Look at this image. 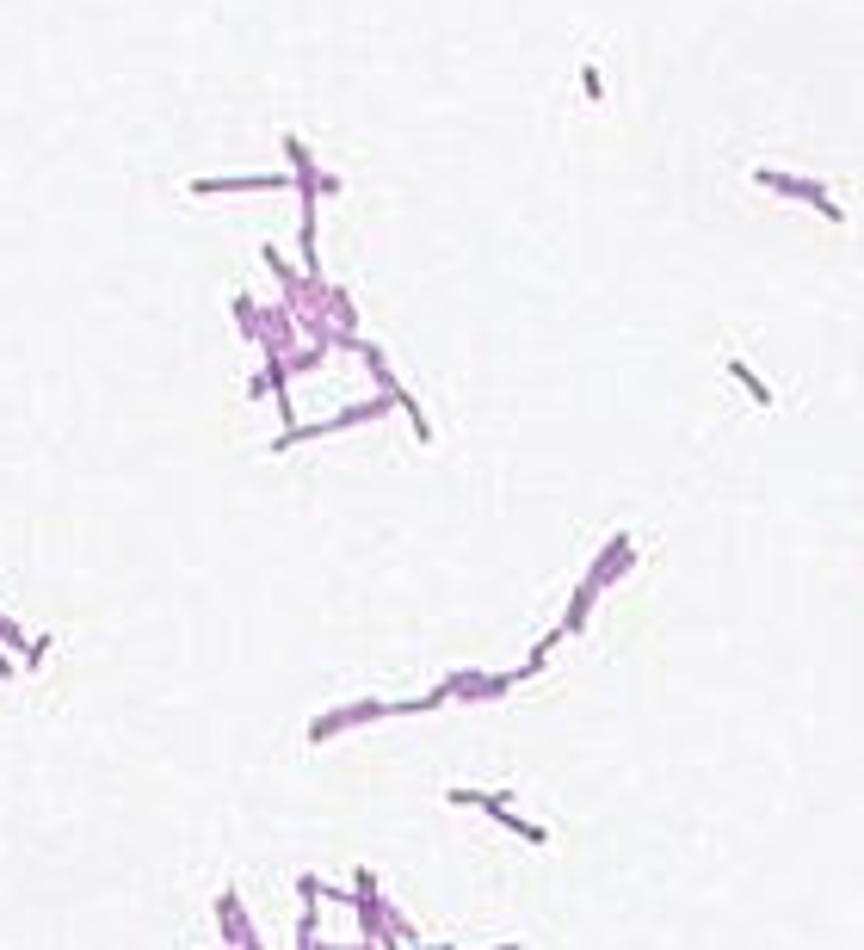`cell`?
Here are the masks:
<instances>
[{
  "instance_id": "obj_1",
  "label": "cell",
  "mask_w": 864,
  "mask_h": 950,
  "mask_svg": "<svg viewBox=\"0 0 864 950\" xmlns=\"http://www.w3.org/2000/svg\"><path fill=\"white\" fill-rule=\"evenodd\" d=\"M753 179H760L766 192H778V198H797V204L821 210L827 223H846V210L834 204V192H827V186H815V179H797V173H778V167H760V173H753Z\"/></svg>"
},
{
  "instance_id": "obj_3",
  "label": "cell",
  "mask_w": 864,
  "mask_h": 950,
  "mask_svg": "<svg viewBox=\"0 0 864 950\" xmlns=\"http://www.w3.org/2000/svg\"><path fill=\"white\" fill-rule=\"evenodd\" d=\"M729 371H735V377H741V389H747V395H753V401H760V408H772V389H766V383H760V377H753V364H747V358H729Z\"/></svg>"
},
{
  "instance_id": "obj_2",
  "label": "cell",
  "mask_w": 864,
  "mask_h": 950,
  "mask_svg": "<svg viewBox=\"0 0 864 950\" xmlns=\"http://www.w3.org/2000/svg\"><path fill=\"white\" fill-rule=\"evenodd\" d=\"M284 173H235V179H192L198 198H223V192H278Z\"/></svg>"
},
{
  "instance_id": "obj_4",
  "label": "cell",
  "mask_w": 864,
  "mask_h": 950,
  "mask_svg": "<svg viewBox=\"0 0 864 950\" xmlns=\"http://www.w3.org/2000/svg\"><path fill=\"white\" fill-rule=\"evenodd\" d=\"M581 93H587L593 105L605 99V75H599V68H593V62H581Z\"/></svg>"
}]
</instances>
